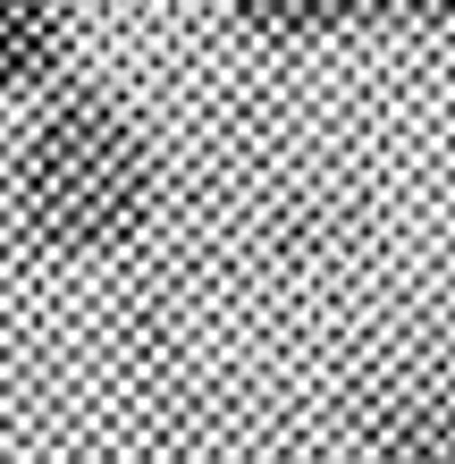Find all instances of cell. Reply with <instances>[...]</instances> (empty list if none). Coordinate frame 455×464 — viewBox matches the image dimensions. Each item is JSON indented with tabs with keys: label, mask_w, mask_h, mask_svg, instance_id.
<instances>
[{
	"label": "cell",
	"mask_w": 455,
	"mask_h": 464,
	"mask_svg": "<svg viewBox=\"0 0 455 464\" xmlns=\"http://www.w3.org/2000/svg\"><path fill=\"white\" fill-rule=\"evenodd\" d=\"M160 211V160L144 127L93 85L43 93L9 152V220L25 245L60 262H110L127 254Z\"/></svg>",
	"instance_id": "6da1fadb"
},
{
	"label": "cell",
	"mask_w": 455,
	"mask_h": 464,
	"mask_svg": "<svg viewBox=\"0 0 455 464\" xmlns=\"http://www.w3.org/2000/svg\"><path fill=\"white\" fill-rule=\"evenodd\" d=\"M363 448H371V464H455V363L396 380L371 405Z\"/></svg>",
	"instance_id": "7a4b0ae2"
},
{
	"label": "cell",
	"mask_w": 455,
	"mask_h": 464,
	"mask_svg": "<svg viewBox=\"0 0 455 464\" xmlns=\"http://www.w3.org/2000/svg\"><path fill=\"white\" fill-rule=\"evenodd\" d=\"M76 51L68 0H0V102H43L60 93Z\"/></svg>",
	"instance_id": "3957f363"
},
{
	"label": "cell",
	"mask_w": 455,
	"mask_h": 464,
	"mask_svg": "<svg viewBox=\"0 0 455 464\" xmlns=\"http://www.w3.org/2000/svg\"><path fill=\"white\" fill-rule=\"evenodd\" d=\"M228 17L245 25L253 43H320V34H346V0H228Z\"/></svg>",
	"instance_id": "277c9868"
}]
</instances>
